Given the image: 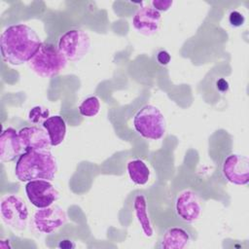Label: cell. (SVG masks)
Returning <instances> with one entry per match:
<instances>
[{"label": "cell", "mask_w": 249, "mask_h": 249, "mask_svg": "<svg viewBox=\"0 0 249 249\" xmlns=\"http://www.w3.org/2000/svg\"><path fill=\"white\" fill-rule=\"evenodd\" d=\"M133 126L138 134L145 139L159 140L166 129L163 114L154 105H145L133 117Z\"/></svg>", "instance_id": "277c9868"}, {"label": "cell", "mask_w": 249, "mask_h": 249, "mask_svg": "<svg viewBox=\"0 0 249 249\" xmlns=\"http://www.w3.org/2000/svg\"><path fill=\"white\" fill-rule=\"evenodd\" d=\"M67 59L59 52L57 46L44 42L37 53L29 60L31 70L43 78L56 76L66 66Z\"/></svg>", "instance_id": "3957f363"}, {"label": "cell", "mask_w": 249, "mask_h": 249, "mask_svg": "<svg viewBox=\"0 0 249 249\" xmlns=\"http://www.w3.org/2000/svg\"><path fill=\"white\" fill-rule=\"evenodd\" d=\"M90 39L88 33L79 28H73L64 32L57 41V48L67 61H79L89 52Z\"/></svg>", "instance_id": "5b68a950"}, {"label": "cell", "mask_w": 249, "mask_h": 249, "mask_svg": "<svg viewBox=\"0 0 249 249\" xmlns=\"http://www.w3.org/2000/svg\"><path fill=\"white\" fill-rule=\"evenodd\" d=\"M67 222L65 210L56 204L38 208L32 217L33 228L44 234H50L63 227Z\"/></svg>", "instance_id": "52a82bcc"}, {"label": "cell", "mask_w": 249, "mask_h": 249, "mask_svg": "<svg viewBox=\"0 0 249 249\" xmlns=\"http://www.w3.org/2000/svg\"><path fill=\"white\" fill-rule=\"evenodd\" d=\"M42 126L48 132L52 146H58L63 142L66 135V123L61 116L49 117L44 121Z\"/></svg>", "instance_id": "9a60e30c"}, {"label": "cell", "mask_w": 249, "mask_h": 249, "mask_svg": "<svg viewBox=\"0 0 249 249\" xmlns=\"http://www.w3.org/2000/svg\"><path fill=\"white\" fill-rule=\"evenodd\" d=\"M57 164L50 150H29L22 153L16 163L15 174L20 182L53 180Z\"/></svg>", "instance_id": "7a4b0ae2"}, {"label": "cell", "mask_w": 249, "mask_h": 249, "mask_svg": "<svg viewBox=\"0 0 249 249\" xmlns=\"http://www.w3.org/2000/svg\"><path fill=\"white\" fill-rule=\"evenodd\" d=\"M1 217L4 223L17 231H23L27 226L28 208L25 201L17 195H6L1 198Z\"/></svg>", "instance_id": "8992f818"}, {"label": "cell", "mask_w": 249, "mask_h": 249, "mask_svg": "<svg viewBox=\"0 0 249 249\" xmlns=\"http://www.w3.org/2000/svg\"><path fill=\"white\" fill-rule=\"evenodd\" d=\"M18 135L24 151L50 150L52 147L50 137L44 127L24 126L19 129Z\"/></svg>", "instance_id": "7c38bea8"}, {"label": "cell", "mask_w": 249, "mask_h": 249, "mask_svg": "<svg viewBox=\"0 0 249 249\" xmlns=\"http://www.w3.org/2000/svg\"><path fill=\"white\" fill-rule=\"evenodd\" d=\"M173 4L171 0H154L152 1V7L158 12H166L168 11Z\"/></svg>", "instance_id": "44dd1931"}, {"label": "cell", "mask_w": 249, "mask_h": 249, "mask_svg": "<svg viewBox=\"0 0 249 249\" xmlns=\"http://www.w3.org/2000/svg\"><path fill=\"white\" fill-rule=\"evenodd\" d=\"M23 150L18 131L13 127H7L0 135V160L8 162L21 155Z\"/></svg>", "instance_id": "4fadbf2b"}, {"label": "cell", "mask_w": 249, "mask_h": 249, "mask_svg": "<svg viewBox=\"0 0 249 249\" xmlns=\"http://www.w3.org/2000/svg\"><path fill=\"white\" fill-rule=\"evenodd\" d=\"M223 177L230 183L243 186L249 182V160L247 157L232 153L227 156L221 165Z\"/></svg>", "instance_id": "9c48e42d"}, {"label": "cell", "mask_w": 249, "mask_h": 249, "mask_svg": "<svg viewBox=\"0 0 249 249\" xmlns=\"http://www.w3.org/2000/svg\"><path fill=\"white\" fill-rule=\"evenodd\" d=\"M25 194L31 204L37 208L48 207L59 198L58 191L50 181L44 179L27 182Z\"/></svg>", "instance_id": "30bf717a"}, {"label": "cell", "mask_w": 249, "mask_h": 249, "mask_svg": "<svg viewBox=\"0 0 249 249\" xmlns=\"http://www.w3.org/2000/svg\"><path fill=\"white\" fill-rule=\"evenodd\" d=\"M57 247L61 248V249H72V248L76 247V244L74 243V241H72L68 238H65V239L60 240L57 243Z\"/></svg>", "instance_id": "cb8c5ba5"}, {"label": "cell", "mask_w": 249, "mask_h": 249, "mask_svg": "<svg viewBox=\"0 0 249 249\" xmlns=\"http://www.w3.org/2000/svg\"><path fill=\"white\" fill-rule=\"evenodd\" d=\"M100 110V101L97 96L87 97L79 105V113L84 117H94Z\"/></svg>", "instance_id": "ac0fdd59"}, {"label": "cell", "mask_w": 249, "mask_h": 249, "mask_svg": "<svg viewBox=\"0 0 249 249\" xmlns=\"http://www.w3.org/2000/svg\"><path fill=\"white\" fill-rule=\"evenodd\" d=\"M156 59L158 61V63L161 66H166L169 62H170V59H171V56H170V53L165 51V50H160L157 54H156Z\"/></svg>", "instance_id": "7402d4cb"}, {"label": "cell", "mask_w": 249, "mask_h": 249, "mask_svg": "<svg viewBox=\"0 0 249 249\" xmlns=\"http://www.w3.org/2000/svg\"><path fill=\"white\" fill-rule=\"evenodd\" d=\"M133 208L135 216L141 226V229L144 232V234L148 237H151L153 235V227L148 215L147 210V200L146 197L142 194H138L134 197L133 201Z\"/></svg>", "instance_id": "2e32d148"}, {"label": "cell", "mask_w": 249, "mask_h": 249, "mask_svg": "<svg viewBox=\"0 0 249 249\" xmlns=\"http://www.w3.org/2000/svg\"><path fill=\"white\" fill-rule=\"evenodd\" d=\"M130 180L136 185H145L150 179V169L140 159L130 160L126 164Z\"/></svg>", "instance_id": "e0dca14e"}, {"label": "cell", "mask_w": 249, "mask_h": 249, "mask_svg": "<svg viewBox=\"0 0 249 249\" xmlns=\"http://www.w3.org/2000/svg\"><path fill=\"white\" fill-rule=\"evenodd\" d=\"M161 15L152 6H142L132 17V26L139 33L150 36L155 34L160 24Z\"/></svg>", "instance_id": "8fae6325"}, {"label": "cell", "mask_w": 249, "mask_h": 249, "mask_svg": "<svg viewBox=\"0 0 249 249\" xmlns=\"http://www.w3.org/2000/svg\"><path fill=\"white\" fill-rule=\"evenodd\" d=\"M190 239V233L185 229L172 227L164 231L158 247L163 249H182L188 245Z\"/></svg>", "instance_id": "5bb4252c"}, {"label": "cell", "mask_w": 249, "mask_h": 249, "mask_svg": "<svg viewBox=\"0 0 249 249\" xmlns=\"http://www.w3.org/2000/svg\"><path fill=\"white\" fill-rule=\"evenodd\" d=\"M174 212L179 220L187 224L196 222L202 214L200 197L190 189L181 191L175 197Z\"/></svg>", "instance_id": "ba28073f"}, {"label": "cell", "mask_w": 249, "mask_h": 249, "mask_svg": "<svg viewBox=\"0 0 249 249\" xmlns=\"http://www.w3.org/2000/svg\"><path fill=\"white\" fill-rule=\"evenodd\" d=\"M41 42L38 34L24 23L7 27L0 37V50L3 60L11 65H21L34 56Z\"/></svg>", "instance_id": "6da1fadb"}, {"label": "cell", "mask_w": 249, "mask_h": 249, "mask_svg": "<svg viewBox=\"0 0 249 249\" xmlns=\"http://www.w3.org/2000/svg\"><path fill=\"white\" fill-rule=\"evenodd\" d=\"M216 88H217V89H218L220 92L224 93V92H227V91L229 90L230 85H229V83H228V81H227L226 79L220 78V79L217 80V82H216Z\"/></svg>", "instance_id": "603a6c76"}, {"label": "cell", "mask_w": 249, "mask_h": 249, "mask_svg": "<svg viewBox=\"0 0 249 249\" xmlns=\"http://www.w3.org/2000/svg\"><path fill=\"white\" fill-rule=\"evenodd\" d=\"M229 24L233 28L242 26L245 22V17L242 13L237 10H231L229 14Z\"/></svg>", "instance_id": "ffe728a7"}, {"label": "cell", "mask_w": 249, "mask_h": 249, "mask_svg": "<svg viewBox=\"0 0 249 249\" xmlns=\"http://www.w3.org/2000/svg\"><path fill=\"white\" fill-rule=\"evenodd\" d=\"M49 114H50V112L48 109L42 108L40 106H36L30 110L28 119L30 122H32L34 124H38L41 122L43 124L44 121L49 118Z\"/></svg>", "instance_id": "d6986e66"}]
</instances>
